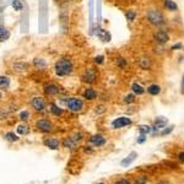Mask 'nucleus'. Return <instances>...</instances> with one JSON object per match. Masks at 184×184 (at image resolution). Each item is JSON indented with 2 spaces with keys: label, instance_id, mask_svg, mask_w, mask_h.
<instances>
[{
  "label": "nucleus",
  "instance_id": "1",
  "mask_svg": "<svg viewBox=\"0 0 184 184\" xmlns=\"http://www.w3.org/2000/svg\"><path fill=\"white\" fill-rule=\"evenodd\" d=\"M48 1L39 0L38 1V27L39 33L45 34L48 32Z\"/></svg>",
  "mask_w": 184,
  "mask_h": 184
},
{
  "label": "nucleus",
  "instance_id": "2",
  "mask_svg": "<svg viewBox=\"0 0 184 184\" xmlns=\"http://www.w3.org/2000/svg\"><path fill=\"white\" fill-rule=\"evenodd\" d=\"M54 71L55 75L59 78H66L71 75L74 71V63L70 58H60L55 61L54 64Z\"/></svg>",
  "mask_w": 184,
  "mask_h": 184
},
{
  "label": "nucleus",
  "instance_id": "3",
  "mask_svg": "<svg viewBox=\"0 0 184 184\" xmlns=\"http://www.w3.org/2000/svg\"><path fill=\"white\" fill-rule=\"evenodd\" d=\"M64 103H65V107L68 108V111L73 112V113H79L85 107L84 101L79 98V97H70L68 100H64Z\"/></svg>",
  "mask_w": 184,
  "mask_h": 184
},
{
  "label": "nucleus",
  "instance_id": "4",
  "mask_svg": "<svg viewBox=\"0 0 184 184\" xmlns=\"http://www.w3.org/2000/svg\"><path fill=\"white\" fill-rule=\"evenodd\" d=\"M147 20H149L150 23L155 25V26H161V25L165 23V17H163L162 12L155 9H151L147 11Z\"/></svg>",
  "mask_w": 184,
  "mask_h": 184
},
{
  "label": "nucleus",
  "instance_id": "5",
  "mask_svg": "<svg viewBox=\"0 0 184 184\" xmlns=\"http://www.w3.org/2000/svg\"><path fill=\"white\" fill-rule=\"evenodd\" d=\"M97 78H98V73H97V69L93 68V66H90L87 68L85 71L82 76H81V80H82V82L85 84H95L97 81Z\"/></svg>",
  "mask_w": 184,
  "mask_h": 184
},
{
  "label": "nucleus",
  "instance_id": "6",
  "mask_svg": "<svg viewBox=\"0 0 184 184\" xmlns=\"http://www.w3.org/2000/svg\"><path fill=\"white\" fill-rule=\"evenodd\" d=\"M31 107L36 111V112H44L45 111V107H47V102H45L44 97H41V96H36L33 97L30 102Z\"/></svg>",
  "mask_w": 184,
  "mask_h": 184
},
{
  "label": "nucleus",
  "instance_id": "7",
  "mask_svg": "<svg viewBox=\"0 0 184 184\" xmlns=\"http://www.w3.org/2000/svg\"><path fill=\"white\" fill-rule=\"evenodd\" d=\"M36 128L42 133H50L53 130V124L48 119H39L36 122Z\"/></svg>",
  "mask_w": 184,
  "mask_h": 184
},
{
  "label": "nucleus",
  "instance_id": "8",
  "mask_svg": "<svg viewBox=\"0 0 184 184\" xmlns=\"http://www.w3.org/2000/svg\"><path fill=\"white\" fill-rule=\"evenodd\" d=\"M133 123V120L128 117H119V118H115L113 122H112V128L113 129H120V128H124L130 125Z\"/></svg>",
  "mask_w": 184,
  "mask_h": 184
},
{
  "label": "nucleus",
  "instance_id": "9",
  "mask_svg": "<svg viewBox=\"0 0 184 184\" xmlns=\"http://www.w3.org/2000/svg\"><path fill=\"white\" fill-rule=\"evenodd\" d=\"M61 91L63 90H61L60 86H58L54 82H47L44 85V93L47 96H55V95L60 93Z\"/></svg>",
  "mask_w": 184,
  "mask_h": 184
},
{
  "label": "nucleus",
  "instance_id": "10",
  "mask_svg": "<svg viewBox=\"0 0 184 184\" xmlns=\"http://www.w3.org/2000/svg\"><path fill=\"white\" fill-rule=\"evenodd\" d=\"M167 123H168V119L165 118V117H157V119L155 120V125H153L152 128V134L155 135L156 134V131L157 130H160V129H163L166 125H167Z\"/></svg>",
  "mask_w": 184,
  "mask_h": 184
},
{
  "label": "nucleus",
  "instance_id": "11",
  "mask_svg": "<svg viewBox=\"0 0 184 184\" xmlns=\"http://www.w3.org/2000/svg\"><path fill=\"white\" fill-rule=\"evenodd\" d=\"M43 144L47 147H49L50 150H58L60 146V140L57 139V137H47V139H44Z\"/></svg>",
  "mask_w": 184,
  "mask_h": 184
},
{
  "label": "nucleus",
  "instance_id": "12",
  "mask_svg": "<svg viewBox=\"0 0 184 184\" xmlns=\"http://www.w3.org/2000/svg\"><path fill=\"white\" fill-rule=\"evenodd\" d=\"M153 37H155L156 42L160 43V44H165V43H167L168 41H170V36L167 34L166 31H158V32L155 33Z\"/></svg>",
  "mask_w": 184,
  "mask_h": 184
},
{
  "label": "nucleus",
  "instance_id": "13",
  "mask_svg": "<svg viewBox=\"0 0 184 184\" xmlns=\"http://www.w3.org/2000/svg\"><path fill=\"white\" fill-rule=\"evenodd\" d=\"M90 142H91V144L93 145V146H96V147H102V146L106 145V139L103 137V135L98 134V135L91 136V137H90Z\"/></svg>",
  "mask_w": 184,
  "mask_h": 184
},
{
  "label": "nucleus",
  "instance_id": "14",
  "mask_svg": "<svg viewBox=\"0 0 184 184\" xmlns=\"http://www.w3.org/2000/svg\"><path fill=\"white\" fill-rule=\"evenodd\" d=\"M136 157H137V152L131 151V152L129 153V155H128V156L124 158V160H123V161L120 162L122 167H128V166H130L131 163L136 160Z\"/></svg>",
  "mask_w": 184,
  "mask_h": 184
},
{
  "label": "nucleus",
  "instance_id": "15",
  "mask_svg": "<svg viewBox=\"0 0 184 184\" xmlns=\"http://www.w3.org/2000/svg\"><path fill=\"white\" fill-rule=\"evenodd\" d=\"M97 37H98L102 42H109L111 41V33L108 32V31H106L104 28H101L98 27L97 28Z\"/></svg>",
  "mask_w": 184,
  "mask_h": 184
},
{
  "label": "nucleus",
  "instance_id": "16",
  "mask_svg": "<svg viewBox=\"0 0 184 184\" xmlns=\"http://www.w3.org/2000/svg\"><path fill=\"white\" fill-rule=\"evenodd\" d=\"M97 91L96 90H93L92 87H87L85 91H84V93H82V96H84V98L85 100H87V101H93V100H96L97 98Z\"/></svg>",
  "mask_w": 184,
  "mask_h": 184
},
{
  "label": "nucleus",
  "instance_id": "17",
  "mask_svg": "<svg viewBox=\"0 0 184 184\" xmlns=\"http://www.w3.org/2000/svg\"><path fill=\"white\" fill-rule=\"evenodd\" d=\"M160 92H161V86L157 84H152L147 87V93L151 96H157V95H160Z\"/></svg>",
  "mask_w": 184,
  "mask_h": 184
},
{
  "label": "nucleus",
  "instance_id": "18",
  "mask_svg": "<svg viewBox=\"0 0 184 184\" xmlns=\"http://www.w3.org/2000/svg\"><path fill=\"white\" fill-rule=\"evenodd\" d=\"M49 111H50V113H52L53 115H55V117H59V115L63 114V109L60 108V106L55 104V103H50Z\"/></svg>",
  "mask_w": 184,
  "mask_h": 184
},
{
  "label": "nucleus",
  "instance_id": "19",
  "mask_svg": "<svg viewBox=\"0 0 184 184\" xmlns=\"http://www.w3.org/2000/svg\"><path fill=\"white\" fill-rule=\"evenodd\" d=\"M10 38V32L9 30H6V27L4 25L0 23V41L4 42V41H8Z\"/></svg>",
  "mask_w": 184,
  "mask_h": 184
},
{
  "label": "nucleus",
  "instance_id": "20",
  "mask_svg": "<svg viewBox=\"0 0 184 184\" xmlns=\"http://www.w3.org/2000/svg\"><path fill=\"white\" fill-rule=\"evenodd\" d=\"M33 65L39 70H44L45 68H47V61H45L43 58H36L33 60Z\"/></svg>",
  "mask_w": 184,
  "mask_h": 184
},
{
  "label": "nucleus",
  "instance_id": "21",
  "mask_svg": "<svg viewBox=\"0 0 184 184\" xmlns=\"http://www.w3.org/2000/svg\"><path fill=\"white\" fill-rule=\"evenodd\" d=\"M28 64L27 63H23V61H17V63H15L14 64V70L15 71H17V73H21V71H25V70H27L28 69Z\"/></svg>",
  "mask_w": 184,
  "mask_h": 184
},
{
  "label": "nucleus",
  "instance_id": "22",
  "mask_svg": "<svg viewBox=\"0 0 184 184\" xmlns=\"http://www.w3.org/2000/svg\"><path fill=\"white\" fill-rule=\"evenodd\" d=\"M10 82H11V81H10L8 76L1 75L0 76V90H8L10 86Z\"/></svg>",
  "mask_w": 184,
  "mask_h": 184
},
{
  "label": "nucleus",
  "instance_id": "23",
  "mask_svg": "<svg viewBox=\"0 0 184 184\" xmlns=\"http://www.w3.org/2000/svg\"><path fill=\"white\" fill-rule=\"evenodd\" d=\"M11 6L15 11H22L25 5H23V1L22 0H12L11 1Z\"/></svg>",
  "mask_w": 184,
  "mask_h": 184
},
{
  "label": "nucleus",
  "instance_id": "24",
  "mask_svg": "<svg viewBox=\"0 0 184 184\" xmlns=\"http://www.w3.org/2000/svg\"><path fill=\"white\" fill-rule=\"evenodd\" d=\"M131 90H133V92H134L135 95H139V96H141L145 92V89L142 87L140 84H137V82H134L131 85Z\"/></svg>",
  "mask_w": 184,
  "mask_h": 184
},
{
  "label": "nucleus",
  "instance_id": "25",
  "mask_svg": "<svg viewBox=\"0 0 184 184\" xmlns=\"http://www.w3.org/2000/svg\"><path fill=\"white\" fill-rule=\"evenodd\" d=\"M16 131L19 135H27L30 133V128L26 124H19L16 128Z\"/></svg>",
  "mask_w": 184,
  "mask_h": 184
},
{
  "label": "nucleus",
  "instance_id": "26",
  "mask_svg": "<svg viewBox=\"0 0 184 184\" xmlns=\"http://www.w3.org/2000/svg\"><path fill=\"white\" fill-rule=\"evenodd\" d=\"M63 145L66 149H74L75 145H76V141L73 139V137H65L64 141H63Z\"/></svg>",
  "mask_w": 184,
  "mask_h": 184
},
{
  "label": "nucleus",
  "instance_id": "27",
  "mask_svg": "<svg viewBox=\"0 0 184 184\" xmlns=\"http://www.w3.org/2000/svg\"><path fill=\"white\" fill-rule=\"evenodd\" d=\"M165 6L170 10V11H176V10H178V5L173 1V0H165Z\"/></svg>",
  "mask_w": 184,
  "mask_h": 184
},
{
  "label": "nucleus",
  "instance_id": "28",
  "mask_svg": "<svg viewBox=\"0 0 184 184\" xmlns=\"http://www.w3.org/2000/svg\"><path fill=\"white\" fill-rule=\"evenodd\" d=\"M5 139L10 142H16V141H19L20 137L16 134H14V133H6V134H5Z\"/></svg>",
  "mask_w": 184,
  "mask_h": 184
},
{
  "label": "nucleus",
  "instance_id": "29",
  "mask_svg": "<svg viewBox=\"0 0 184 184\" xmlns=\"http://www.w3.org/2000/svg\"><path fill=\"white\" fill-rule=\"evenodd\" d=\"M19 117H20V119H21L22 122H27L31 118V113L28 111H21L19 113Z\"/></svg>",
  "mask_w": 184,
  "mask_h": 184
},
{
  "label": "nucleus",
  "instance_id": "30",
  "mask_svg": "<svg viewBox=\"0 0 184 184\" xmlns=\"http://www.w3.org/2000/svg\"><path fill=\"white\" fill-rule=\"evenodd\" d=\"M125 17L128 21H134L136 19V11L135 10H128L126 14H125Z\"/></svg>",
  "mask_w": 184,
  "mask_h": 184
},
{
  "label": "nucleus",
  "instance_id": "31",
  "mask_svg": "<svg viewBox=\"0 0 184 184\" xmlns=\"http://www.w3.org/2000/svg\"><path fill=\"white\" fill-rule=\"evenodd\" d=\"M139 131H140V134L147 135V134H150V133L152 131V128L149 126V125H140L139 126Z\"/></svg>",
  "mask_w": 184,
  "mask_h": 184
},
{
  "label": "nucleus",
  "instance_id": "32",
  "mask_svg": "<svg viewBox=\"0 0 184 184\" xmlns=\"http://www.w3.org/2000/svg\"><path fill=\"white\" fill-rule=\"evenodd\" d=\"M90 25L92 30V25H93V0H90Z\"/></svg>",
  "mask_w": 184,
  "mask_h": 184
},
{
  "label": "nucleus",
  "instance_id": "33",
  "mask_svg": "<svg viewBox=\"0 0 184 184\" xmlns=\"http://www.w3.org/2000/svg\"><path fill=\"white\" fill-rule=\"evenodd\" d=\"M140 66L142 69H149L150 68V60H149V58H142L141 60H140Z\"/></svg>",
  "mask_w": 184,
  "mask_h": 184
},
{
  "label": "nucleus",
  "instance_id": "34",
  "mask_svg": "<svg viewBox=\"0 0 184 184\" xmlns=\"http://www.w3.org/2000/svg\"><path fill=\"white\" fill-rule=\"evenodd\" d=\"M124 102L125 103H133V102H135V95H133V93H129V95H126L124 97Z\"/></svg>",
  "mask_w": 184,
  "mask_h": 184
},
{
  "label": "nucleus",
  "instance_id": "35",
  "mask_svg": "<svg viewBox=\"0 0 184 184\" xmlns=\"http://www.w3.org/2000/svg\"><path fill=\"white\" fill-rule=\"evenodd\" d=\"M117 64H118V66H119L120 69H125V68H126V65H128L126 60H125L124 58H119L118 60H117Z\"/></svg>",
  "mask_w": 184,
  "mask_h": 184
},
{
  "label": "nucleus",
  "instance_id": "36",
  "mask_svg": "<svg viewBox=\"0 0 184 184\" xmlns=\"http://www.w3.org/2000/svg\"><path fill=\"white\" fill-rule=\"evenodd\" d=\"M173 129H174V126L173 125H171V126H168V128H163V130L160 133V135H162V136H165V135H167V134H170V133H172L173 131Z\"/></svg>",
  "mask_w": 184,
  "mask_h": 184
},
{
  "label": "nucleus",
  "instance_id": "37",
  "mask_svg": "<svg viewBox=\"0 0 184 184\" xmlns=\"http://www.w3.org/2000/svg\"><path fill=\"white\" fill-rule=\"evenodd\" d=\"M146 183H147V177H145V176L139 177L135 181V184H146Z\"/></svg>",
  "mask_w": 184,
  "mask_h": 184
},
{
  "label": "nucleus",
  "instance_id": "38",
  "mask_svg": "<svg viewBox=\"0 0 184 184\" xmlns=\"http://www.w3.org/2000/svg\"><path fill=\"white\" fill-rule=\"evenodd\" d=\"M95 63L98 64V65L103 64L104 63V57H103V55H97V57L95 58Z\"/></svg>",
  "mask_w": 184,
  "mask_h": 184
},
{
  "label": "nucleus",
  "instance_id": "39",
  "mask_svg": "<svg viewBox=\"0 0 184 184\" xmlns=\"http://www.w3.org/2000/svg\"><path fill=\"white\" fill-rule=\"evenodd\" d=\"M97 21L98 23L101 22V0H98V3H97Z\"/></svg>",
  "mask_w": 184,
  "mask_h": 184
},
{
  "label": "nucleus",
  "instance_id": "40",
  "mask_svg": "<svg viewBox=\"0 0 184 184\" xmlns=\"http://www.w3.org/2000/svg\"><path fill=\"white\" fill-rule=\"evenodd\" d=\"M145 140H146V135H144V134H140V136L137 137V144H144V142H145Z\"/></svg>",
  "mask_w": 184,
  "mask_h": 184
},
{
  "label": "nucleus",
  "instance_id": "41",
  "mask_svg": "<svg viewBox=\"0 0 184 184\" xmlns=\"http://www.w3.org/2000/svg\"><path fill=\"white\" fill-rule=\"evenodd\" d=\"M183 48V44L182 43H177V44H174L172 47V50H178V49H182Z\"/></svg>",
  "mask_w": 184,
  "mask_h": 184
},
{
  "label": "nucleus",
  "instance_id": "42",
  "mask_svg": "<svg viewBox=\"0 0 184 184\" xmlns=\"http://www.w3.org/2000/svg\"><path fill=\"white\" fill-rule=\"evenodd\" d=\"M115 184H130V182L126 181V179H120L118 182H115Z\"/></svg>",
  "mask_w": 184,
  "mask_h": 184
},
{
  "label": "nucleus",
  "instance_id": "43",
  "mask_svg": "<svg viewBox=\"0 0 184 184\" xmlns=\"http://www.w3.org/2000/svg\"><path fill=\"white\" fill-rule=\"evenodd\" d=\"M181 92H182V95H184V74H183V78H182V84H181Z\"/></svg>",
  "mask_w": 184,
  "mask_h": 184
},
{
  "label": "nucleus",
  "instance_id": "44",
  "mask_svg": "<svg viewBox=\"0 0 184 184\" xmlns=\"http://www.w3.org/2000/svg\"><path fill=\"white\" fill-rule=\"evenodd\" d=\"M179 161H181V162H184V152L179 153Z\"/></svg>",
  "mask_w": 184,
  "mask_h": 184
},
{
  "label": "nucleus",
  "instance_id": "45",
  "mask_svg": "<svg viewBox=\"0 0 184 184\" xmlns=\"http://www.w3.org/2000/svg\"><path fill=\"white\" fill-rule=\"evenodd\" d=\"M157 184H171V183H168V182H158Z\"/></svg>",
  "mask_w": 184,
  "mask_h": 184
},
{
  "label": "nucleus",
  "instance_id": "46",
  "mask_svg": "<svg viewBox=\"0 0 184 184\" xmlns=\"http://www.w3.org/2000/svg\"><path fill=\"white\" fill-rule=\"evenodd\" d=\"M3 98V95H1V92H0V100H1Z\"/></svg>",
  "mask_w": 184,
  "mask_h": 184
},
{
  "label": "nucleus",
  "instance_id": "47",
  "mask_svg": "<svg viewBox=\"0 0 184 184\" xmlns=\"http://www.w3.org/2000/svg\"><path fill=\"white\" fill-rule=\"evenodd\" d=\"M98 184H104V183H98Z\"/></svg>",
  "mask_w": 184,
  "mask_h": 184
}]
</instances>
